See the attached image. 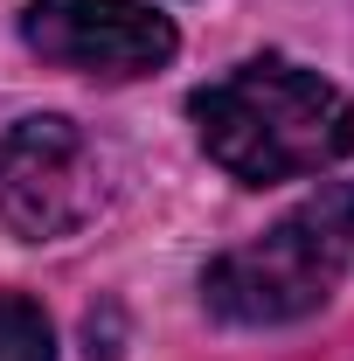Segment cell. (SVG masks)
Segmentation results:
<instances>
[{"label": "cell", "instance_id": "obj_4", "mask_svg": "<svg viewBox=\"0 0 354 361\" xmlns=\"http://www.w3.org/2000/svg\"><path fill=\"white\" fill-rule=\"evenodd\" d=\"M21 42L84 77H146L174 63L181 35L146 0H35L21 14Z\"/></svg>", "mask_w": 354, "mask_h": 361}, {"label": "cell", "instance_id": "obj_2", "mask_svg": "<svg viewBox=\"0 0 354 361\" xmlns=\"http://www.w3.org/2000/svg\"><path fill=\"white\" fill-rule=\"evenodd\" d=\"M354 271V188H326L285 223H271L257 243L222 250L202 271V299L229 326H285L334 299V285Z\"/></svg>", "mask_w": 354, "mask_h": 361}, {"label": "cell", "instance_id": "obj_3", "mask_svg": "<svg viewBox=\"0 0 354 361\" xmlns=\"http://www.w3.org/2000/svg\"><path fill=\"white\" fill-rule=\"evenodd\" d=\"M104 188H111V167H104V146L70 126V118H21L0 139V223L28 243H56L70 229H84L97 209H104Z\"/></svg>", "mask_w": 354, "mask_h": 361}, {"label": "cell", "instance_id": "obj_1", "mask_svg": "<svg viewBox=\"0 0 354 361\" xmlns=\"http://www.w3.org/2000/svg\"><path fill=\"white\" fill-rule=\"evenodd\" d=\"M202 153L243 188L326 174L354 153V97L285 56H250L188 97Z\"/></svg>", "mask_w": 354, "mask_h": 361}, {"label": "cell", "instance_id": "obj_5", "mask_svg": "<svg viewBox=\"0 0 354 361\" xmlns=\"http://www.w3.org/2000/svg\"><path fill=\"white\" fill-rule=\"evenodd\" d=\"M0 361H56L49 313L21 292H0Z\"/></svg>", "mask_w": 354, "mask_h": 361}]
</instances>
